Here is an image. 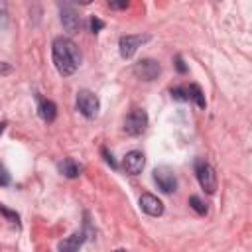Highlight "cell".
Segmentation results:
<instances>
[{
  "instance_id": "cell-1",
  "label": "cell",
  "mask_w": 252,
  "mask_h": 252,
  "mask_svg": "<svg viewBox=\"0 0 252 252\" xmlns=\"http://www.w3.org/2000/svg\"><path fill=\"white\" fill-rule=\"evenodd\" d=\"M51 59H53V65H55L57 73L63 75V77H69L81 67L83 57H81V51H79V47L73 39L59 35L51 43Z\"/></svg>"
},
{
  "instance_id": "cell-2",
  "label": "cell",
  "mask_w": 252,
  "mask_h": 252,
  "mask_svg": "<svg viewBox=\"0 0 252 252\" xmlns=\"http://www.w3.org/2000/svg\"><path fill=\"white\" fill-rule=\"evenodd\" d=\"M89 234H93V232H91V228H89V213H85L83 228H81V230H75L71 236L63 238V240L57 244L59 252H79V250H81V246L91 238Z\"/></svg>"
},
{
  "instance_id": "cell-3",
  "label": "cell",
  "mask_w": 252,
  "mask_h": 252,
  "mask_svg": "<svg viewBox=\"0 0 252 252\" xmlns=\"http://www.w3.org/2000/svg\"><path fill=\"white\" fill-rule=\"evenodd\" d=\"M77 110H79L85 118H89V120L96 118V116H98V110H100V100H98V96H96L93 91H87V89L79 91V93H77Z\"/></svg>"
},
{
  "instance_id": "cell-4",
  "label": "cell",
  "mask_w": 252,
  "mask_h": 252,
  "mask_svg": "<svg viewBox=\"0 0 252 252\" xmlns=\"http://www.w3.org/2000/svg\"><path fill=\"white\" fill-rule=\"evenodd\" d=\"M195 175H197V181H199L201 189H205L209 195H213L217 191V173H215V167L209 161L197 159L195 161Z\"/></svg>"
},
{
  "instance_id": "cell-5",
  "label": "cell",
  "mask_w": 252,
  "mask_h": 252,
  "mask_svg": "<svg viewBox=\"0 0 252 252\" xmlns=\"http://www.w3.org/2000/svg\"><path fill=\"white\" fill-rule=\"evenodd\" d=\"M152 177H154V183L158 185L159 191H163V193H175L177 191V175L171 167L158 165L152 171Z\"/></svg>"
},
{
  "instance_id": "cell-6",
  "label": "cell",
  "mask_w": 252,
  "mask_h": 252,
  "mask_svg": "<svg viewBox=\"0 0 252 252\" xmlns=\"http://www.w3.org/2000/svg\"><path fill=\"white\" fill-rule=\"evenodd\" d=\"M148 128V112L144 108H132L124 120V132L128 136H140Z\"/></svg>"
},
{
  "instance_id": "cell-7",
  "label": "cell",
  "mask_w": 252,
  "mask_h": 252,
  "mask_svg": "<svg viewBox=\"0 0 252 252\" xmlns=\"http://www.w3.org/2000/svg\"><path fill=\"white\" fill-rule=\"evenodd\" d=\"M59 14H61V24H63V28L69 33L79 32V28H81V16H79L75 4H71V2L59 4Z\"/></svg>"
},
{
  "instance_id": "cell-8",
  "label": "cell",
  "mask_w": 252,
  "mask_h": 252,
  "mask_svg": "<svg viewBox=\"0 0 252 252\" xmlns=\"http://www.w3.org/2000/svg\"><path fill=\"white\" fill-rule=\"evenodd\" d=\"M132 73L138 77V79H142V81H154V79H158L159 77V73H161V65L156 61V59H142V61H138L134 67H132Z\"/></svg>"
},
{
  "instance_id": "cell-9",
  "label": "cell",
  "mask_w": 252,
  "mask_h": 252,
  "mask_svg": "<svg viewBox=\"0 0 252 252\" xmlns=\"http://www.w3.org/2000/svg\"><path fill=\"white\" fill-rule=\"evenodd\" d=\"M150 39H152L150 35H142V33H138V35H122L118 39V51H120V55L124 59H130V57H134V53L138 51V47L142 43L150 41Z\"/></svg>"
},
{
  "instance_id": "cell-10",
  "label": "cell",
  "mask_w": 252,
  "mask_h": 252,
  "mask_svg": "<svg viewBox=\"0 0 252 252\" xmlns=\"http://www.w3.org/2000/svg\"><path fill=\"white\" fill-rule=\"evenodd\" d=\"M144 165H146V156H144V152H140V150H130V152L124 156V159H122V167H124V171H126L128 175H138V173H142Z\"/></svg>"
},
{
  "instance_id": "cell-11",
  "label": "cell",
  "mask_w": 252,
  "mask_h": 252,
  "mask_svg": "<svg viewBox=\"0 0 252 252\" xmlns=\"http://www.w3.org/2000/svg\"><path fill=\"white\" fill-rule=\"evenodd\" d=\"M140 209L150 217H161L163 215V203L152 193H142L140 195Z\"/></svg>"
},
{
  "instance_id": "cell-12",
  "label": "cell",
  "mask_w": 252,
  "mask_h": 252,
  "mask_svg": "<svg viewBox=\"0 0 252 252\" xmlns=\"http://www.w3.org/2000/svg\"><path fill=\"white\" fill-rule=\"evenodd\" d=\"M57 171L67 179H77L83 173V165L79 161H75L73 158H65L63 161L57 163Z\"/></svg>"
},
{
  "instance_id": "cell-13",
  "label": "cell",
  "mask_w": 252,
  "mask_h": 252,
  "mask_svg": "<svg viewBox=\"0 0 252 252\" xmlns=\"http://www.w3.org/2000/svg\"><path fill=\"white\" fill-rule=\"evenodd\" d=\"M37 114H39V118L43 122H53L57 118V104L53 100H39Z\"/></svg>"
},
{
  "instance_id": "cell-14",
  "label": "cell",
  "mask_w": 252,
  "mask_h": 252,
  "mask_svg": "<svg viewBox=\"0 0 252 252\" xmlns=\"http://www.w3.org/2000/svg\"><path fill=\"white\" fill-rule=\"evenodd\" d=\"M185 93H187V100H193L199 108H205L207 102H205V94L201 91V87L197 83H191L189 87H185Z\"/></svg>"
},
{
  "instance_id": "cell-15",
  "label": "cell",
  "mask_w": 252,
  "mask_h": 252,
  "mask_svg": "<svg viewBox=\"0 0 252 252\" xmlns=\"http://www.w3.org/2000/svg\"><path fill=\"white\" fill-rule=\"evenodd\" d=\"M189 207H191L197 215H207V211H209V209H207V203H205L201 197H197V195H191V197H189Z\"/></svg>"
},
{
  "instance_id": "cell-16",
  "label": "cell",
  "mask_w": 252,
  "mask_h": 252,
  "mask_svg": "<svg viewBox=\"0 0 252 252\" xmlns=\"http://www.w3.org/2000/svg\"><path fill=\"white\" fill-rule=\"evenodd\" d=\"M0 215H4V217H6V220H10L12 224H16V226H20V215H18L16 211H10L8 207H4V205H0Z\"/></svg>"
},
{
  "instance_id": "cell-17",
  "label": "cell",
  "mask_w": 252,
  "mask_h": 252,
  "mask_svg": "<svg viewBox=\"0 0 252 252\" xmlns=\"http://www.w3.org/2000/svg\"><path fill=\"white\" fill-rule=\"evenodd\" d=\"M89 26H91V32H93V33H98V32L104 28V22H102L98 16H91V20H89Z\"/></svg>"
},
{
  "instance_id": "cell-18",
  "label": "cell",
  "mask_w": 252,
  "mask_h": 252,
  "mask_svg": "<svg viewBox=\"0 0 252 252\" xmlns=\"http://www.w3.org/2000/svg\"><path fill=\"white\" fill-rule=\"evenodd\" d=\"M100 154H102V158H104V161L112 167V169H118V163H116V159H114V156H112V152H108V148H100Z\"/></svg>"
},
{
  "instance_id": "cell-19",
  "label": "cell",
  "mask_w": 252,
  "mask_h": 252,
  "mask_svg": "<svg viewBox=\"0 0 252 252\" xmlns=\"http://www.w3.org/2000/svg\"><path fill=\"white\" fill-rule=\"evenodd\" d=\"M12 183V175L8 173V169L0 163V187H8Z\"/></svg>"
},
{
  "instance_id": "cell-20",
  "label": "cell",
  "mask_w": 252,
  "mask_h": 252,
  "mask_svg": "<svg viewBox=\"0 0 252 252\" xmlns=\"http://www.w3.org/2000/svg\"><path fill=\"white\" fill-rule=\"evenodd\" d=\"M173 63H175V69H177V73H187V65H185V61H183V57L181 55H175L173 57Z\"/></svg>"
},
{
  "instance_id": "cell-21",
  "label": "cell",
  "mask_w": 252,
  "mask_h": 252,
  "mask_svg": "<svg viewBox=\"0 0 252 252\" xmlns=\"http://www.w3.org/2000/svg\"><path fill=\"white\" fill-rule=\"evenodd\" d=\"M171 96H173L175 100H187V93H185L183 87H175V89H171Z\"/></svg>"
},
{
  "instance_id": "cell-22",
  "label": "cell",
  "mask_w": 252,
  "mask_h": 252,
  "mask_svg": "<svg viewBox=\"0 0 252 252\" xmlns=\"http://www.w3.org/2000/svg\"><path fill=\"white\" fill-rule=\"evenodd\" d=\"M108 6H110L112 10H126V8L130 6V2H126V0H124V2H108Z\"/></svg>"
},
{
  "instance_id": "cell-23",
  "label": "cell",
  "mask_w": 252,
  "mask_h": 252,
  "mask_svg": "<svg viewBox=\"0 0 252 252\" xmlns=\"http://www.w3.org/2000/svg\"><path fill=\"white\" fill-rule=\"evenodd\" d=\"M0 73H10V67L8 65H0Z\"/></svg>"
},
{
  "instance_id": "cell-24",
  "label": "cell",
  "mask_w": 252,
  "mask_h": 252,
  "mask_svg": "<svg viewBox=\"0 0 252 252\" xmlns=\"http://www.w3.org/2000/svg\"><path fill=\"white\" fill-rule=\"evenodd\" d=\"M6 126H8V122H6V120H2V122H0V134L6 130Z\"/></svg>"
},
{
  "instance_id": "cell-25",
  "label": "cell",
  "mask_w": 252,
  "mask_h": 252,
  "mask_svg": "<svg viewBox=\"0 0 252 252\" xmlns=\"http://www.w3.org/2000/svg\"><path fill=\"white\" fill-rule=\"evenodd\" d=\"M114 252H126V250H122V248H118V250H114Z\"/></svg>"
}]
</instances>
